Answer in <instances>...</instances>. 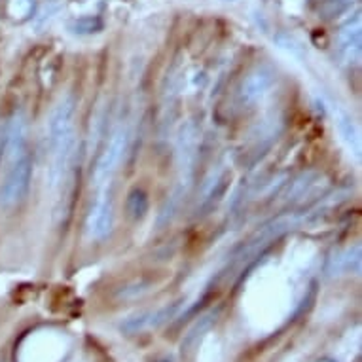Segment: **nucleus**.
<instances>
[{"mask_svg":"<svg viewBox=\"0 0 362 362\" xmlns=\"http://www.w3.org/2000/svg\"><path fill=\"white\" fill-rule=\"evenodd\" d=\"M275 83H277V72L272 66H256L255 71L247 74L239 88V103L243 107H250V105L264 101L272 93Z\"/></svg>","mask_w":362,"mask_h":362,"instance_id":"nucleus-5","label":"nucleus"},{"mask_svg":"<svg viewBox=\"0 0 362 362\" xmlns=\"http://www.w3.org/2000/svg\"><path fill=\"white\" fill-rule=\"evenodd\" d=\"M33 180V158L30 152L16 156L8 160L6 175L0 182V207L12 209L23 202Z\"/></svg>","mask_w":362,"mask_h":362,"instance_id":"nucleus-2","label":"nucleus"},{"mask_svg":"<svg viewBox=\"0 0 362 362\" xmlns=\"http://www.w3.org/2000/svg\"><path fill=\"white\" fill-rule=\"evenodd\" d=\"M178 303H171V305H165V308L158 309L154 313H141L135 315V317H129L127 321L122 322V330L129 334L143 332L146 328H154L163 325L165 321H169L175 311H177Z\"/></svg>","mask_w":362,"mask_h":362,"instance_id":"nucleus-9","label":"nucleus"},{"mask_svg":"<svg viewBox=\"0 0 362 362\" xmlns=\"http://www.w3.org/2000/svg\"><path fill=\"white\" fill-rule=\"evenodd\" d=\"M228 182H230V171L228 169H218L216 173H213L211 175V178L207 180V185H205V194H203L202 197V211H205V213H209V211H213L216 205H218V202L222 199V196H224L226 188H228Z\"/></svg>","mask_w":362,"mask_h":362,"instance_id":"nucleus-10","label":"nucleus"},{"mask_svg":"<svg viewBox=\"0 0 362 362\" xmlns=\"http://www.w3.org/2000/svg\"><path fill=\"white\" fill-rule=\"evenodd\" d=\"M114 226V199L112 192L108 188L97 190V197L89 207L88 218H86V232L88 238L93 241H101L108 238Z\"/></svg>","mask_w":362,"mask_h":362,"instance_id":"nucleus-4","label":"nucleus"},{"mask_svg":"<svg viewBox=\"0 0 362 362\" xmlns=\"http://www.w3.org/2000/svg\"><path fill=\"white\" fill-rule=\"evenodd\" d=\"M125 209H127V214H129L131 218L141 220L144 214L148 213V196L143 190H139V188L131 190L129 196H127Z\"/></svg>","mask_w":362,"mask_h":362,"instance_id":"nucleus-13","label":"nucleus"},{"mask_svg":"<svg viewBox=\"0 0 362 362\" xmlns=\"http://www.w3.org/2000/svg\"><path fill=\"white\" fill-rule=\"evenodd\" d=\"M127 143H129V129L125 125H119L112 133L110 143L103 150V154L99 156L95 163V169H93V188L95 190H103V188L110 186L114 175L119 169V163L124 160Z\"/></svg>","mask_w":362,"mask_h":362,"instance_id":"nucleus-3","label":"nucleus"},{"mask_svg":"<svg viewBox=\"0 0 362 362\" xmlns=\"http://www.w3.org/2000/svg\"><path fill=\"white\" fill-rule=\"evenodd\" d=\"M72 29L74 33H95L97 29H101V21L93 18H82L78 19Z\"/></svg>","mask_w":362,"mask_h":362,"instance_id":"nucleus-14","label":"nucleus"},{"mask_svg":"<svg viewBox=\"0 0 362 362\" xmlns=\"http://www.w3.org/2000/svg\"><path fill=\"white\" fill-rule=\"evenodd\" d=\"M196 161H197V129L196 125L188 122L186 125L180 127L177 141V165H178V182L171 197L167 199L165 207L160 214V222H169L175 211L178 209L182 197H186L190 190L192 180H194V173H196Z\"/></svg>","mask_w":362,"mask_h":362,"instance_id":"nucleus-1","label":"nucleus"},{"mask_svg":"<svg viewBox=\"0 0 362 362\" xmlns=\"http://www.w3.org/2000/svg\"><path fill=\"white\" fill-rule=\"evenodd\" d=\"M300 224H302V218H300V216H294V214H286V216H279V218L269 220L267 224L262 226L260 230L247 241V245L243 247V256L256 255L258 250L267 247L272 241L279 239L283 233L291 232V230L298 228Z\"/></svg>","mask_w":362,"mask_h":362,"instance_id":"nucleus-7","label":"nucleus"},{"mask_svg":"<svg viewBox=\"0 0 362 362\" xmlns=\"http://www.w3.org/2000/svg\"><path fill=\"white\" fill-rule=\"evenodd\" d=\"M321 175L319 173H302L300 177L294 178V182L288 188V194H286V202L288 203H300L303 202L305 197L311 196L322 182Z\"/></svg>","mask_w":362,"mask_h":362,"instance_id":"nucleus-12","label":"nucleus"},{"mask_svg":"<svg viewBox=\"0 0 362 362\" xmlns=\"http://www.w3.org/2000/svg\"><path fill=\"white\" fill-rule=\"evenodd\" d=\"M361 267V247H349V249L338 250L328 262V274L332 275H347L358 272Z\"/></svg>","mask_w":362,"mask_h":362,"instance_id":"nucleus-11","label":"nucleus"},{"mask_svg":"<svg viewBox=\"0 0 362 362\" xmlns=\"http://www.w3.org/2000/svg\"><path fill=\"white\" fill-rule=\"evenodd\" d=\"M74 108H76V101H74V97L72 95L61 97L59 101L55 103L54 110L49 112L48 125H46L48 148L49 146H54L55 143H59L61 139H65L66 135L74 133V129H72Z\"/></svg>","mask_w":362,"mask_h":362,"instance_id":"nucleus-6","label":"nucleus"},{"mask_svg":"<svg viewBox=\"0 0 362 362\" xmlns=\"http://www.w3.org/2000/svg\"><path fill=\"white\" fill-rule=\"evenodd\" d=\"M361 40H362V27H361V18L356 16L353 21L345 23L341 30L338 33V55L344 61H355L358 59L361 54Z\"/></svg>","mask_w":362,"mask_h":362,"instance_id":"nucleus-8","label":"nucleus"}]
</instances>
